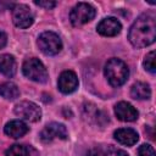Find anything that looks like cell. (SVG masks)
<instances>
[{"label":"cell","mask_w":156,"mask_h":156,"mask_svg":"<svg viewBox=\"0 0 156 156\" xmlns=\"http://www.w3.org/2000/svg\"><path fill=\"white\" fill-rule=\"evenodd\" d=\"M128 39L135 48L151 45L156 39V15L151 11L140 15L132 24Z\"/></svg>","instance_id":"obj_1"},{"label":"cell","mask_w":156,"mask_h":156,"mask_svg":"<svg viewBox=\"0 0 156 156\" xmlns=\"http://www.w3.org/2000/svg\"><path fill=\"white\" fill-rule=\"evenodd\" d=\"M105 77L107 78V82L117 88L126 83L129 76V69L126 62H123L119 58H110L104 68Z\"/></svg>","instance_id":"obj_2"},{"label":"cell","mask_w":156,"mask_h":156,"mask_svg":"<svg viewBox=\"0 0 156 156\" xmlns=\"http://www.w3.org/2000/svg\"><path fill=\"white\" fill-rule=\"evenodd\" d=\"M22 72L30 80H34L38 83H45L48 80V71L39 58H35V57L27 58L23 62Z\"/></svg>","instance_id":"obj_3"},{"label":"cell","mask_w":156,"mask_h":156,"mask_svg":"<svg viewBox=\"0 0 156 156\" xmlns=\"http://www.w3.org/2000/svg\"><path fill=\"white\" fill-rule=\"evenodd\" d=\"M38 46L43 54L52 56L61 51L62 49V40L61 38L54 32H43L38 38Z\"/></svg>","instance_id":"obj_4"},{"label":"cell","mask_w":156,"mask_h":156,"mask_svg":"<svg viewBox=\"0 0 156 156\" xmlns=\"http://www.w3.org/2000/svg\"><path fill=\"white\" fill-rule=\"evenodd\" d=\"M95 13H96V11L90 4L78 2L71 10L69 20L74 27H78V26H83V24L90 22L95 17Z\"/></svg>","instance_id":"obj_5"},{"label":"cell","mask_w":156,"mask_h":156,"mask_svg":"<svg viewBox=\"0 0 156 156\" xmlns=\"http://www.w3.org/2000/svg\"><path fill=\"white\" fill-rule=\"evenodd\" d=\"M15 113L28 122H38L41 118V110L40 107L32 102V101H21L15 106Z\"/></svg>","instance_id":"obj_6"},{"label":"cell","mask_w":156,"mask_h":156,"mask_svg":"<svg viewBox=\"0 0 156 156\" xmlns=\"http://www.w3.org/2000/svg\"><path fill=\"white\" fill-rule=\"evenodd\" d=\"M12 21L18 28H28L34 22V15L29 6L24 4H17L12 7Z\"/></svg>","instance_id":"obj_7"},{"label":"cell","mask_w":156,"mask_h":156,"mask_svg":"<svg viewBox=\"0 0 156 156\" xmlns=\"http://www.w3.org/2000/svg\"><path fill=\"white\" fill-rule=\"evenodd\" d=\"M68 133L66 127L62 123H57V122H51L49 124L45 126V128L41 130L40 133V139L44 143H50L55 139H67Z\"/></svg>","instance_id":"obj_8"},{"label":"cell","mask_w":156,"mask_h":156,"mask_svg":"<svg viewBox=\"0 0 156 156\" xmlns=\"http://www.w3.org/2000/svg\"><path fill=\"white\" fill-rule=\"evenodd\" d=\"M78 77L73 71H63L57 80L58 90L63 94H71L78 88Z\"/></svg>","instance_id":"obj_9"},{"label":"cell","mask_w":156,"mask_h":156,"mask_svg":"<svg viewBox=\"0 0 156 156\" xmlns=\"http://www.w3.org/2000/svg\"><path fill=\"white\" fill-rule=\"evenodd\" d=\"M96 29H98L99 34H101L104 37H115V35L119 34V32L122 29V24L115 17H106L99 22Z\"/></svg>","instance_id":"obj_10"},{"label":"cell","mask_w":156,"mask_h":156,"mask_svg":"<svg viewBox=\"0 0 156 156\" xmlns=\"http://www.w3.org/2000/svg\"><path fill=\"white\" fill-rule=\"evenodd\" d=\"M115 115L122 122H133L138 118L139 112L129 102L121 101V102L116 104V106H115Z\"/></svg>","instance_id":"obj_11"},{"label":"cell","mask_w":156,"mask_h":156,"mask_svg":"<svg viewBox=\"0 0 156 156\" xmlns=\"http://www.w3.org/2000/svg\"><path fill=\"white\" fill-rule=\"evenodd\" d=\"M28 130H29V127L21 119L10 121L5 124V128H4L5 134L13 138V139H18V138L23 136L24 134L28 133Z\"/></svg>","instance_id":"obj_12"},{"label":"cell","mask_w":156,"mask_h":156,"mask_svg":"<svg viewBox=\"0 0 156 156\" xmlns=\"http://www.w3.org/2000/svg\"><path fill=\"white\" fill-rule=\"evenodd\" d=\"M113 136L119 144L127 145V146H132L139 140L138 133L132 128H119L115 130Z\"/></svg>","instance_id":"obj_13"},{"label":"cell","mask_w":156,"mask_h":156,"mask_svg":"<svg viewBox=\"0 0 156 156\" xmlns=\"http://www.w3.org/2000/svg\"><path fill=\"white\" fill-rule=\"evenodd\" d=\"M16 71H17V65L15 57L10 54L0 55V73L11 78L16 74Z\"/></svg>","instance_id":"obj_14"},{"label":"cell","mask_w":156,"mask_h":156,"mask_svg":"<svg viewBox=\"0 0 156 156\" xmlns=\"http://www.w3.org/2000/svg\"><path fill=\"white\" fill-rule=\"evenodd\" d=\"M130 95L133 99L136 100H145L151 96V89L147 83L144 82H136L133 84L130 89Z\"/></svg>","instance_id":"obj_15"},{"label":"cell","mask_w":156,"mask_h":156,"mask_svg":"<svg viewBox=\"0 0 156 156\" xmlns=\"http://www.w3.org/2000/svg\"><path fill=\"white\" fill-rule=\"evenodd\" d=\"M0 95L6 100H15L20 96V89L15 83L6 82L0 85Z\"/></svg>","instance_id":"obj_16"},{"label":"cell","mask_w":156,"mask_h":156,"mask_svg":"<svg viewBox=\"0 0 156 156\" xmlns=\"http://www.w3.org/2000/svg\"><path fill=\"white\" fill-rule=\"evenodd\" d=\"M6 156H30V147L21 144H15L6 150Z\"/></svg>","instance_id":"obj_17"},{"label":"cell","mask_w":156,"mask_h":156,"mask_svg":"<svg viewBox=\"0 0 156 156\" xmlns=\"http://www.w3.org/2000/svg\"><path fill=\"white\" fill-rule=\"evenodd\" d=\"M143 65H144V68H145L147 72H150V73H152V74L155 73V71H156V66H155V51H150V52L145 56Z\"/></svg>","instance_id":"obj_18"},{"label":"cell","mask_w":156,"mask_h":156,"mask_svg":"<svg viewBox=\"0 0 156 156\" xmlns=\"http://www.w3.org/2000/svg\"><path fill=\"white\" fill-rule=\"evenodd\" d=\"M138 156H155V150L149 144H143L138 149Z\"/></svg>","instance_id":"obj_19"},{"label":"cell","mask_w":156,"mask_h":156,"mask_svg":"<svg viewBox=\"0 0 156 156\" xmlns=\"http://www.w3.org/2000/svg\"><path fill=\"white\" fill-rule=\"evenodd\" d=\"M87 156H108V152L102 147H94V149L89 150Z\"/></svg>","instance_id":"obj_20"},{"label":"cell","mask_w":156,"mask_h":156,"mask_svg":"<svg viewBox=\"0 0 156 156\" xmlns=\"http://www.w3.org/2000/svg\"><path fill=\"white\" fill-rule=\"evenodd\" d=\"M35 5L38 6H41V7H45V9H52L56 6V2L55 1H34Z\"/></svg>","instance_id":"obj_21"},{"label":"cell","mask_w":156,"mask_h":156,"mask_svg":"<svg viewBox=\"0 0 156 156\" xmlns=\"http://www.w3.org/2000/svg\"><path fill=\"white\" fill-rule=\"evenodd\" d=\"M7 43V35L5 32L0 30V49H2Z\"/></svg>","instance_id":"obj_22"},{"label":"cell","mask_w":156,"mask_h":156,"mask_svg":"<svg viewBox=\"0 0 156 156\" xmlns=\"http://www.w3.org/2000/svg\"><path fill=\"white\" fill-rule=\"evenodd\" d=\"M115 156H129V155L123 150H116L115 151Z\"/></svg>","instance_id":"obj_23"}]
</instances>
